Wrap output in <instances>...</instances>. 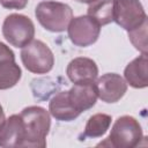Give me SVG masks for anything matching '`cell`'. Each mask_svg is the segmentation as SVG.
<instances>
[{
    "label": "cell",
    "instance_id": "6da1fadb",
    "mask_svg": "<svg viewBox=\"0 0 148 148\" xmlns=\"http://www.w3.org/2000/svg\"><path fill=\"white\" fill-rule=\"evenodd\" d=\"M24 126V141L22 147L44 148L46 146V135L51 127L49 111L42 106L32 105L24 108L20 113Z\"/></svg>",
    "mask_w": 148,
    "mask_h": 148
},
{
    "label": "cell",
    "instance_id": "7a4b0ae2",
    "mask_svg": "<svg viewBox=\"0 0 148 148\" xmlns=\"http://www.w3.org/2000/svg\"><path fill=\"white\" fill-rule=\"evenodd\" d=\"M142 138L143 134L140 123L132 116H121L114 121L106 140L97 146L133 148L140 143Z\"/></svg>",
    "mask_w": 148,
    "mask_h": 148
},
{
    "label": "cell",
    "instance_id": "3957f363",
    "mask_svg": "<svg viewBox=\"0 0 148 148\" xmlns=\"http://www.w3.org/2000/svg\"><path fill=\"white\" fill-rule=\"evenodd\" d=\"M35 15L40 25L51 32H62L73 18L72 8L59 1H42L35 8Z\"/></svg>",
    "mask_w": 148,
    "mask_h": 148
},
{
    "label": "cell",
    "instance_id": "277c9868",
    "mask_svg": "<svg viewBox=\"0 0 148 148\" xmlns=\"http://www.w3.org/2000/svg\"><path fill=\"white\" fill-rule=\"evenodd\" d=\"M21 60L24 67L34 74H46L54 65L52 51L44 42L38 39H32L22 47Z\"/></svg>",
    "mask_w": 148,
    "mask_h": 148
},
{
    "label": "cell",
    "instance_id": "5b68a950",
    "mask_svg": "<svg viewBox=\"0 0 148 148\" xmlns=\"http://www.w3.org/2000/svg\"><path fill=\"white\" fill-rule=\"evenodd\" d=\"M2 35L10 45L22 49L34 39L35 25L25 15L9 14L2 23Z\"/></svg>",
    "mask_w": 148,
    "mask_h": 148
},
{
    "label": "cell",
    "instance_id": "8992f818",
    "mask_svg": "<svg viewBox=\"0 0 148 148\" xmlns=\"http://www.w3.org/2000/svg\"><path fill=\"white\" fill-rule=\"evenodd\" d=\"M113 21L120 28L131 31L147 21V14L139 0H114Z\"/></svg>",
    "mask_w": 148,
    "mask_h": 148
},
{
    "label": "cell",
    "instance_id": "52a82bcc",
    "mask_svg": "<svg viewBox=\"0 0 148 148\" xmlns=\"http://www.w3.org/2000/svg\"><path fill=\"white\" fill-rule=\"evenodd\" d=\"M71 42L80 47L92 45L99 37L101 25L90 16L81 15L73 17L67 27Z\"/></svg>",
    "mask_w": 148,
    "mask_h": 148
},
{
    "label": "cell",
    "instance_id": "ba28073f",
    "mask_svg": "<svg viewBox=\"0 0 148 148\" xmlns=\"http://www.w3.org/2000/svg\"><path fill=\"white\" fill-rule=\"evenodd\" d=\"M97 96L105 103H116L127 91V83L117 73H106L95 82Z\"/></svg>",
    "mask_w": 148,
    "mask_h": 148
},
{
    "label": "cell",
    "instance_id": "9c48e42d",
    "mask_svg": "<svg viewBox=\"0 0 148 148\" xmlns=\"http://www.w3.org/2000/svg\"><path fill=\"white\" fill-rule=\"evenodd\" d=\"M66 74L74 84L92 83L97 79L98 67L92 59L86 57H77L71 60L67 66Z\"/></svg>",
    "mask_w": 148,
    "mask_h": 148
},
{
    "label": "cell",
    "instance_id": "30bf717a",
    "mask_svg": "<svg viewBox=\"0 0 148 148\" xmlns=\"http://www.w3.org/2000/svg\"><path fill=\"white\" fill-rule=\"evenodd\" d=\"M24 126L20 114H12L0 127V147H22L24 141Z\"/></svg>",
    "mask_w": 148,
    "mask_h": 148
},
{
    "label": "cell",
    "instance_id": "8fae6325",
    "mask_svg": "<svg viewBox=\"0 0 148 148\" xmlns=\"http://www.w3.org/2000/svg\"><path fill=\"white\" fill-rule=\"evenodd\" d=\"M68 97L75 110L79 111L80 113L91 109L96 104L98 97L95 82L74 84L68 90Z\"/></svg>",
    "mask_w": 148,
    "mask_h": 148
},
{
    "label": "cell",
    "instance_id": "7c38bea8",
    "mask_svg": "<svg viewBox=\"0 0 148 148\" xmlns=\"http://www.w3.org/2000/svg\"><path fill=\"white\" fill-rule=\"evenodd\" d=\"M49 112L59 121H72L81 114L71 103L68 90L59 91L51 98L49 103Z\"/></svg>",
    "mask_w": 148,
    "mask_h": 148
},
{
    "label": "cell",
    "instance_id": "4fadbf2b",
    "mask_svg": "<svg viewBox=\"0 0 148 148\" xmlns=\"http://www.w3.org/2000/svg\"><path fill=\"white\" fill-rule=\"evenodd\" d=\"M147 54L142 53L138 58L133 59L124 71V77L126 83L135 89H142L148 86L147 74Z\"/></svg>",
    "mask_w": 148,
    "mask_h": 148
},
{
    "label": "cell",
    "instance_id": "5bb4252c",
    "mask_svg": "<svg viewBox=\"0 0 148 148\" xmlns=\"http://www.w3.org/2000/svg\"><path fill=\"white\" fill-rule=\"evenodd\" d=\"M114 0H95L89 3L88 16L94 18L99 25H106L113 21Z\"/></svg>",
    "mask_w": 148,
    "mask_h": 148
},
{
    "label": "cell",
    "instance_id": "9a60e30c",
    "mask_svg": "<svg viewBox=\"0 0 148 148\" xmlns=\"http://www.w3.org/2000/svg\"><path fill=\"white\" fill-rule=\"evenodd\" d=\"M111 116L106 113H96L91 116L84 127L83 138H101L103 136L111 125Z\"/></svg>",
    "mask_w": 148,
    "mask_h": 148
},
{
    "label": "cell",
    "instance_id": "2e32d148",
    "mask_svg": "<svg viewBox=\"0 0 148 148\" xmlns=\"http://www.w3.org/2000/svg\"><path fill=\"white\" fill-rule=\"evenodd\" d=\"M22 71L15 61L0 65V90L13 88L21 79Z\"/></svg>",
    "mask_w": 148,
    "mask_h": 148
},
{
    "label": "cell",
    "instance_id": "e0dca14e",
    "mask_svg": "<svg viewBox=\"0 0 148 148\" xmlns=\"http://www.w3.org/2000/svg\"><path fill=\"white\" fill-rule=\"evenodd\" d=\"M147 27L148 22H143L140 27L128 31V38L136 50L147 54Z\"/></svg>",
    "mask_w": 148,
    "mask_h": 148
},
{
    "label": "cell",
    "instance_id": "ac0fdd59",
    "mask_svg": "<svg viewBox=\"0 0 148 148\" xmlns=\"http://www.w3.org/2000/svg\"><path fill=\"white\" fill-rule=\"evenodd\" d=\"M8 61H15V54L9 49V46L0 42V65L8 62Z\"/></svg>",
    "mask_w": 148,
    "mask_h": 148
},
{
    "label": "cell",
    "instance_id": "d6986e66",
    "mask_svg": "<svg viewBox=\"0 0 148 148\" xmlns=\"http://www.w3.org/2000/svg\"><path fill=\"white\" fill-rule=\"evenodd\" d=\"M0 5L7 9H23L28 5V0H0Z\"/></svg>",
    "mask_w": 148,
    "mask_h": 148
},
{
    "label": "cell",
    "instance_id": "ffe728a7",
    "mask_svg": "<svg viewBox=\"0 0 148 148\" xmlns=\"http://www.w3.org/2000/svg\"><path fill=\"white\" fill-rule=\"evenodd\" d=\"M5 120H6V118H5V112H3V109H2V106H1V104H0V127L2 126V124H3Z\"/></svg>",
    "mask_w": 148,
    "mask_h": 148
},
{
    "label": "cell",
    "instance_id": "44dd1931",
    "mask_svg": "<svg viewBox=\"0 0 148 148\" xmlns=\"http://www.w3.org/2000/svg\"><path fill=\"white\" fill-rule=\"evenodd\" d=\"M75 1H77V2H81V3H91V2H94L95 0H75Z\"/></svg>",
    "mask_w": 148,
    "mask_h": 148
}]
</instances>
